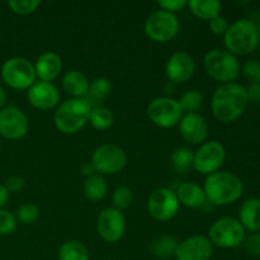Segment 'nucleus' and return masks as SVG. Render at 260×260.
Instances as JSON below:
<instances>
[{
    "instance_id": "1",
    "label": "nucleus",
    "mask_w": 260,
    "mask_h": 260,
    "mask_svg": "<svg viewBox=\"0 0 260 260\" xmlns=\"http://www.w3.org/2000/svg\"><path fill=\"white\" fill-rule=\"evenodd\" d=\"M246 88L239 83L220 84L213 91L211 109L217 121L233 123L238 121L248 107Z\"/></svg>"
},
{
    "instance_id": "2",
    "label": "nucleus",
    "mask_w": 260,
    "mask_h": 260,
    "mask_svg": "<svg viewBox=\"0 0 260 260\" xmlns=\"http://www.w3.org/2000/svg\"><path fill=\"white\" fill-rule=\"evenodd\" d=\"M244 184L240 178L228 170L207 175L203 185L206 200L212 206H229L241 197Z\"/></svg>"
},
{
    "instance_id": "3",
    "label": "nucleus",
    "mask_w": 260,
    "mask_h": 260,
    "mask_svg": "<svg viewBox=\"0 0 260 260\" xmlns=\"http://www.w3.org/2000/svg\"><path fill=\"white\" fill-rule=\"evenodd\" d=\"M259 43L260 36L256 23L246 18H241L231 23L223 35L226 51L236 57L253 53L258 48Z\"/></svg>"
},
{
    "instance_id": "4",
    "label": "nucleus",
    "mask_w": 260,
    "mask_h": 260,
    "mask_svg": "<svg viewBox=\"0 0 260 260\" xmlns=\"http://www.w3.org/2000/svg\"><path fill=\"white\" fill-rule=\"evenodd\" d=\"M91 108L86 98H70L57 107L53 114V123L61 134H78L89 122Z\"/></svg>"
},
{
    "instance_id": "5",
    "label": "nucleus",
    "mask_w": 260,
    "mask_h": 260,
    "mask_svg": "<svg viewBox=\"0 0 260 260\" xmlns=\"http://www.w3.org/2000/svg\"><path fill=\"white\" fill-rule=\"evenodd\" d=\"M206 74L220 84L234 83L240 74L241 65L238 57L221 48L210 50L203 57Z\"/></svg>"
},
{
    "instance_id": "6",
    "label": "nucleus",
    "mask_w": 260,
    "mask_h": 260,
    "mask_svg": "<svg viewBox=\"0 0 260 260\" xmlns=\"http://www.w3.org/2000/svg\"><path fill=\"white\" fill-rule=\"evenodd\" d=\"M3 81L14 90H28L37 81L33 62L24 57H10L0 70Z\"/></svg>"
},
{
    "instance_id": "7",
    "label": "nucleus",
    "mask_w": 260,
    "mask_h": 260,
    "mask_svg": "<svg viewBox=\"0 0 260 260\" xmlns=\"http://www.w3.org/2000/svg\"><path fill=\"white\" fill-rule=\"evenodd\" d=\"M245 236V229L238 218L222 217L211 225L207 238L213 246L221 249H235L243 244Z\"/></svg>"
},
{
    "instance_id": "8",
    "label": "nucleus",
    "mask_w": 260,
    "mask_h": 260,
    "mask_svg": "<svg viewBox=\"0 0 260 260\" xmlns=\"http://www.w3.org/2000/svg\"><path fill=\"white\" fill-rule=\"evenodd\" d=\"M180 23L175 14L165 10H155L146 18L144 24L147 38L157 43H168L177 37Z\"/></svg>"
},
{
    "instance_id": "9",
    "label": "nucleus",
    "mask_w": 260,
    "mask_h": 260,
    "mask_svg": "<svg viewBox=\"0 0 260 260\" xmlns=\"http://www.w3.org/2000/svg\"><path fill=\"white\" fill-rule=\"evenodd\" d=\"M183 114L177 99L170 96H157L147 106V117L160 128H172L179 124Z\"/></svg>"
},
{
    "instance_id": "10",
    "label": "nucleus",
    "mask_w": 260,
    "mask_h": 260,
    "mask_svg": "<svg viewBox=\"0 0 260 260\" xmlns=\"http://www.w3.org/2000/svg\"><path fill=\"white\" fill-rule=\"evenodd\" d=\"M90 162L96 174L113 175L122 172L127 164V156L123 149L117 145H101L94 150Z\"/></svg>"
},
{
    "instance_id": "11",
    "label": "nucleus",
    "mask_w": 260,
    "mask_h": 260,
    "mask_svg": "<svg viewBox=\"0 0 260 260\" xmlns=\"http://www.w3.org/2000/svg\"><path fill=\"white\" fill-rule=\"evenodd\" d=\"M226 159V149L216 140L206 141L194 152L193 169L200 174L210 175L218 172Z\"/></svg>"
},
{
    "instance_id": "12",
    "label": "nucleus",
    "mask_w": 260,
    "mask_h": 260,
    "mask_svg": "<svg viewBox=\"0 0 260 260\" xmlns=\"http://www.w3.org/2000/svg\"><path fill=\"white\" fill-rule=\"evenodd\" d=\"M179 201L174 190L169 188H157L147 200V211L154 220L167 222L172 220L179 210Z\"/></svg>"
},
{
    "instance_id": "13",
    "label": "nucleus",
    "mask_w": 260,
    "mask_h": 260,
    "mask_svg": "<svg viewBox=\"0 0 260 260\" xmlns=\"http://www.w3.org/2000/svg\"><path fill=\"white\" fill-rule=\"evenodd\" d=\"M96 231L106 243L121 240L126 231V218L122 211L114 207L104 208L96 217Z\"/></svg>"
},
{
    "instance_id": "14",
    "label": "nucleus",
    "mask_w": 260,
    "mask_h": 260,
    "mask_svg": "<svg viewBox=\"0 0 260 260\" xmlns=\"http://www.w3.org/2000/svg\"><path fill=\"white\" fill-rule=\"evenodd\" d=\"M29 122L22 109L17 107H4L0 111V137L7 140H19L27 135Z\"/></svg>"
},
{
    "instance_id": "15",
    "label": "nucleus",
    "mask_w": 260,
    "mask_h": 260,
    "mask_svg": "<svg viewBox=\"0 0 260 260\" xmlns=\"http://www.w3.org/2000/svg\"><path fill=\"white\" fill-rule=\"evenodd\" d=\"M196 71L193 56L187 51H177L173 53L165 65V75L169 83L182 84L192 79Z\"/></svg>"
},
{
    "instance_id": "16",
    "label": "nucleus",
    "mask_w": 260,
    "mask_h": 260,
    "mask_svg": "<svg viewBox=\"0 0 260 260\" xmlns=\"http://www.w3.org/2000/svg\"><path fill=\"white\" fill-rule=\"evenodd\" d=\"M213 245L205 235H193L179 243L174 258L177 260H211Z\"/></svg>"
},
{
    "instance_id": "17",
    "label": "nucleus",
    "mask_w": 260,
    "mask_h": 260,
    "mask_svg": "<svg viewBox=\"0 0 260 260\" xmlns=\"http://www.w3.org/2000/svg\"><path fill=\"white\" fill-rule=\"evenodd\" d=\"M179 134L190 145H202L208 135V124L205 117L198 112L184 113L179 122Z\"/></svg>"
},
{
    "instance_id": "18",
    "label": "nucleus",
    "mask_w": 260,
    "mask_h": 260,
    "mask_svg": "<svg viewBox=\"0 0 260 260\" xmlns=\"http://www.w3.org/2000/svg\"><path fill=\"white\" fill-rule=\"evenodd\" d=\"M27 101L33 108L48 111L58 106L60 93L52 83L37 80L27 90Z\"/></svg>"
},
{
    "instance_id": "19",
    "label": "nucleus",
    "mask_w": 260,
    "mask_h": 260,
    "mask_svg": "<svg viewBox=\"0 0 260 260\" xmlns=\"http://www.w3.org/2000/svg\"><path fill=\"white\" fill-rule=\"evenodd\" d=\"M33 65L38 80L47 81V83H52L55 79H57L62 70V60L58 53L53 51H46L41 53Z\"/></svg>"
},
{
    "instance_id": "20",
    "label": "nucleus",
    "mask_w": 260,
    "mask_h": 260,
    "mask_svg": "<svg viewBox=\"0 0 260 260\" xmlns=\"http://www.w3.org/2000/svg\"><path fill=\"white\" fill-rule=\"evenodd\" d=\"M175 194L179 201V205H183L188 208H193V210L202 208L207 202L203 188L194 182L182 183L175 190Z\"/></svg>"
},
{
    "instance_id": "21",
    "label": "nucleus",
    "mask_w": 260,
    "mask_h": 260,
    "mask_svg": "<svg viewBox=\"0 0 260 260\" xmlns=\"http://www.w3.org/2000/svg\"><path fill=\"white\" fill-rule=\"evenodd\" d=\"M239 221L250 233L260 231V198L253 197L244 201L239 210Z\"/></svg>"
},
{
    "instance_id": "22",
    "label": "nucleus",
    "mask_w": 260,
    "mask_h": 260,
    "mask_svg": "<svg viewBox=\"0 0 260 260\" xmlns=\"http://www.w3.org/2000/svg\"><path fill=\"white\" fill-rule=\"evenodd\" d=\"M62 89L71 98H86L89 91V81L81 71L70 70L62 76Z\"/></svg>"
},
{
    "instance_id": "23",
    "label": "nucleus",
    "mask_w": 260,
    "mask_h": 260,
    "mask_svg": "<svg viewBox=\"0 0 260 260\" xmlns=\"http://www.w3.org/2000/svg\"><path fill=\"white\" fill-rule=\"evenodd\" d=\"M187 7L198 19L210 22L211 19L220 15L222 4L218 0H190Z\"/></svg>"
},
{
    "instance_id": "24",
    "label": "nucleus",
    "mask_w": 260,
    "mask_h": 260,
    "mask_svg": "<svg viewBox=\"0 0 260 260\" xmlns=\"http://www.w3.org/2000/svg\"><path fill=\"white\" fill-rule=\"evenodd\" d=\"M107 182L103 175L93 174L90 177L85 178V182L83 185V192L86 200L90 202H99L103 200L107 194Z\"/></svg>"
},
{
    "instance_id": "25",
    "label": "nucleus",
    "mask_w": 260,
    "mask_h": 260,
    "mask_svg": "<svg viewBox=\"0 0 260 260\" xmlns=\"http://www.w3.org/2000/svg\"><path fill=\"white\" fill-rule=\"evenodd\" d=\"M179 241L172 235H161L155 239L151 244V251L156 258L169 259L175 256Z\"/></svg>"
},
{
    "instance_id": "26",
    "label": "nucleus",
    "mask_w": 260,
    "mask_h": 260,
    "mask_svg": "<svg viewBox=\"0 0 260 260\" xmlns=\"http://www.w3.org/2000/svg\"><path fill=\"white\" fill-rule=\"evenodd\" d=\"M60 260H90L89 250L81 241L69 240L60 246L58 250Z\"/></svg>"
},
{
    "instance_id": "27",
    "label": "nucleus",
    "mask_w": 260,
    "mask_h": 260,
    "mask_svg": "<svg viewBox=\"0 0 260 260\" xmlns=\"http://www.w3.org/2000/svg\"><path fill=\"white\" fill-rule=\"evenodd\" d=\"M193 160H194V151L188 147H178L172 152V156H170L173 169L180 174H185L192 169Z\"/></svg>"
},
{
    "instance_id": "28",
    "label": "nucleus",
    "mask_w": 260,
    "mask_h": 260,
    "mask_svg": "<svg viewBox=\"0 0 260 260\" xmlns=\"http://www.w3.org/2000/svg\"><path fill=\"white\" fill-rule=\"evenodd\" d=\"M89 123L98 131H106L114 123L113 112L104 106L93 107L89 116Z\"/></svg>"
},
{
    "instance_id": "29",
    "label": "nucleus",
    "mask_w": 260,
    "mask_h": 260,
    "mask_svg": "<svg viewBox=\"0 0 260 260\" xmlns=\"http://www.w3.org/2000/svg\"><path fill=\"white\" fill-rule=\"evenodd\" d=\"M178 103H179L183 113H194L202 107L203 95L197 89H192V90H188L184 94H182Z\"/></svg>"
},
{
    "instance_id": "30",
    "label": "nucleus",
    "mask_w": 260,
    "mask_h": 260,
    "mask_svg": "<svg viewBox=\"0 0 260 260\" xmlns=\"http://www.w3.org/2000/svg\"><path fill=\"white\" fill-rule=\"evenodd\" d=\"M111 80L104 78V76H99V78L93 79L91 83L89 84V91L86 98L94 99V101H103L111 94Z\"/></svg>"
},
{
    "instance_id": "31",
    "label": "nucleus",
    "mask_w": 260,
    "mask_h": 260,
    "mask_svg": "<svg viewBox=\"0 0 260 260\" xmlns=\"http://www.w3.org/2000/svg\"><path fill=\"white\" fill-rule=\"evenodd\" d=\"M132 201H134V194H132V190L127 185H121V187L116 188L113 194H112L113 207L119 211L128 208L132 205Z\"/></svg>"
},
{
    "instance_id": "32",
    "label": "nucleus",
    "mask_w": 260,
    "mask_h": 260,
    "mask_svg": "<svg viewBox=\"0 0 260 260\" xmlns=\"http://www.w3.org/2000/svg\"><path fill=\"white\" fill-rule=\"evenodd\" d=\"M40 0H9L8 7L14 14L28 15L35 13L40 8Z\"/></svg>"
},
{
    "instance_id": "33",
    "label": "nucleus",
    "mask_w": 260,
    "mask_h": 260,
    "mask_svg": "<svg viewBox=\"0 0 260 260\" xmlns=\"http://www.w3.org/2000/svg\"><path fill=\"white\" fill-rule=\"evenodd\" d=\"M15 217H17V221H19L20 223L32 225L40 217V210L33 203H24V205H22L18 208Z\"/></svg>"
},
{
    "instance_id": "34",
    "label": "nucleus",
    "mask_w": 260,
    "mask_h": 260,
    "mask_svg": "<svg viewBox=\"0 0 260 260\" xmlns=\"http://www.w3.org/2000/svg\"><path fill=\"white\" fill-rule=\"evenodd\" d=\"M17 229V217L10 211L2 208L0 210V236H7L13 234Z\"/></svg>"
},
{
    "instance_id": "35",
    "label": "nucleus",
    "mask_w": 260,
    "mask_h": 260,
    "mask_svg": "<svg viewBox=\"0 0 260 260\" xmlns=\"http://www.w3.org/2000/svg\"><path fill=\"white\" fill-rule=\"evenodd\" d=\"M240 73L243 74L246 80L253 83H260V61L249 60L241 66Z\"/></svg>"
},
{
    "instance_id": "36",
    "label": "nucleus",
    "mask_w": 260,
    "mask_h": 260,
    "mask_svg": "<svg viewBox=\"0 0 260 260\" xmlns=\"http://www.w3.org/2000/svg\"><path fill=\"white\" fill-rule=\"evenodd\" d=\"M246 253L251 256H260V233H250L245 236L243 244Z\"/></svg>"
},
{
    "instance_id": "37",
    "label": "nucleus",
    "mask_w": 260,
    "mask_h": 260,
    "mask_svg": "<svg viewBox=\"0 0 260 260\" xmlns=\"http://www.w3.org/2000/svg\"><path fill=\"white\" fill-rule=\"evenodd\" d=\"M157 5H159L161 10L175 14L177 12L184 9L188 5V2L187 0H159Z\"/></svg>"
},
{
    "instance_id": "38",
    "label": "nucleus",
    "mask_w": 260,
    "mask_h": 260,
    "mask_svg": "<svg viewBox=\"0 0 260 260\" xmlns=\"http://www.w3.org/2000/svg\"><path fill=\"white\" fill-rule=\"evenodd\" d=\"M210 29L211 32L213 33V35L216 36H223L226 33V30H228L229 28V22L228 19H226L225 17H222V15H217V17H215L213 19H211L210 22Z\"/></svg>"
},
{
    "instance_id": "39",
    "label": "nucleus",
    "mask_w": 260,
    "mask_h": 260,
    "mask_svg": "<svg viewBox=\"0 0 260 260\" xmlns=\"http://www.w3.org/2000/svg\"><path fill=\"white\" fill-rule=\"evenodd\" d=\"M5 188L8 189L9 193H18L24 188L25 182H24V178L22 175H10L7 180H5Z\"/></svg>"
},
{
    "instance_id": "40",
    "label": "nucleus",
    "mask_w": 260,
    "mask_h": 260,
    "mask_svg": "<svg viewBox=\"0 0 260 260\" xmlns=\"http://www.w3.org/2000/svg\"><path fill=\"white\" fill-rule=\"evenodd\" d=\"M249 103L259 104L260 106V83H253L246 88Z\"/></svg>"
},
{
    "instance_id": "41",
    "label": "nucleus",
    "mask_w": 260,
    "mask_h": 260,
    "mask_svg": "<svg viewBox=\"0 0 260 260\" xmlns=\"http://www.w3.org/2000/svg\"><path fill=\"white\" fill-rule=\"evenodd\" d=\"M9 196L10 193L8 192V189L5 188L4 184H0V210L5 207V205L9 201Z\"/></svg>"
},
{
    "instance_id": "42",
    "label": "nucleus",
    "mask_w": 260,
    "mask_h": 260,
    "mask_svg": "<svg viewBox=\"0 0 260 260\" xmlns=\"http://www.w3.org/2000/svg\"><path fill=\"white\" fill-rule=\"evenodd\" d=\"M81 173H83V175H85V178L90 177V175L93 174H96L95 169H94L93 164H91L90 161L84 162V164L81 165Z\"/></svg>"
},
{
    "instance_id": "43",
    "label": "nucleus",
    "mask_w": 260,
    "mask_h": 260,
    "mask_svg": "<svg viewBox=\"0 0 260 260\" xmlns=\"http://www.w3.org/2000/svg\"><path fill=\"white\" fill-rule=\"evenodd\" d=\"M5 103H7V91H5V89L0 85V111L4 108Z\"/></svg>"
},
{
    "instance_id": "44",
    "label": "nucleus",
    "mask_w": 260,
    "mask_h": 260,
    "mask_svg": "<svg viewBox=\"0 0 260 260\" xmlns=\"http://www.w3.org/2000/svg\"><path fill=\"white\" fill-rule=\"evenodd\" d=\"M256 27H258V32H259V36H260V22L256 24Z\"/></svg>"
},
{
    "instance_id": "45",
    "label": "nucleus",
    "mask_w": 260,
    "mask_h": 260,
    "mask_svg": "<svg viewBox=\"0 0 260 260\" xmlns=\"http://www.w3.org/2000/svg\"><path fill=\"white\" fill-rule=\"evenodd\" d=\"M0 150H2V137H0Z\"/></svg>"
}]
</instances>
